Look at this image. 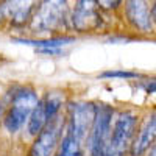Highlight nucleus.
I'll return each mask as SVG.
<instances>
[{"mask_svg":"<svg viewBox=\"0 0 156 156\" xmlns=\"http://www.w3.org/2000/svg\"><path fill=\"white\" fill-rule=\"evenodd\" d=\"M95 112L97 106L94 103H84V101L69 103V122L66 129L72 131L78 139L84 142V139L90 133V128H92Z\"/></svg>","mask_w":156,"mask_h":156,"instance_id":"obj_6","label":"nucleus"},{"mask_svg":"<svg viewBox=\"0 0 156 156\" xmlns=\"http://www.w3.org/2000/svg\"><path fill=\"white\" fill-rule=\"evenodd\" d=\"M147 94H156V78L154 80H145L139 84Z\"/></svg>","mask_w":156,"mask_h":156,"instance_id":"obj_17","label":"nucleus"},{"mask_svg":"<svg viewBox=\"0 0 156 156\" xmlns=\"http://www.w3.org/2000/svg\"><path fill=\"white\" fill-rule=\"evenodd\" d=\"M137 117L133 112H122L115 119L109 140L105 148V156H125L126 150L133 144Z\"/></svg>","mask_w":156,"mask_h":156,"instance_id":"obj_3","label":"nucleus"},{"mask_svg":"<svg viewBox=\"0 0 156 156\" xmlns=\"http://www.w3.org/2000/svg\"><path fill=\"white\" fill-rule=\"evenodd\" d=\"M151 12H153V20L156 23V0L153 2V6H151Z\"/></svg>","mask_w":156,"mask_h":156,"instance_id":"obj_18","label":"nucleus"},{"mask_svg":"<svg viewBox=\"0 0 156 156\" xmlns=\"http://www.w3.org/2000/svg\"><path fill=\"white\" fill-rule=\"evenodd\" d=\"M156 142V111L147 119V122L142 125L139 134L134 137L131 147H129V154L131 156H142L153 144Z\"/></svg>","mask_w":156,"mask_h":156,"instance_id":"obj_10","label":"nucleus"},{"mask_svg":"<svg viewBox=\"0 0 156 156\" xmlns=\"http://www.w3.org/2000/svg\"><path fill=\"white\" fill-rule=\"evenodd\" d=\"M37 95L31 87H16L11 95V106L5 115V128L9 133H16L30 119L34 106L37 105Z\"/></svg>","mask_w":156,"mask_h":156,"instance_id":"obj_2","label":"nucleus"},{"mask_svg":"<svg viewBox=\"0 0 156 156\" xmlns=\"http://www.w3.org/2000/svg\"><path fill=\"white\" fill-rule=\"evenodd\" d=\"M81 147L83 140H80L72 131L66 129V134L61 140L59 151L56 156H81Z\"/></svg>","mask_w":156,"mask_h":156,"instance_id":"obj_12","label":"nucleus"},{"mask_svg":"<svg viewBox=\"0 0 156 156\" xmlns=\"http://www.w3.org/2000/svg\"><path fill=\"white\" fill-rule=\"evenodd\" d=\"M101 78H125V80H131V78H139V73L129 72V70H108L100 73Z\"/></svg>","mask_w":156,"mask_h":156,"instance_id":"obj_15","label":"nucleus"},{"mask_svg":"<svg viewBox=\"0 0 156 156\" xmlns=\"http://www.w3.org/2000/svg\"><path fill=\"white\" fill-rule=\"evenodd\" d=\"M2 117H3V105H2V101H0V120H2Z\"/></svg>","mask_w":156,"mask_h":156,"instance_id":"obj_20","label":"nucleus"},{"mask_svg":"<svg viewBox=\"0 0 156 156\" xmlns=\"http://www.w3.org/2000/svg\"><path fill=\"white\" fill-rule=\"evenodd\" d=\"M114 109L108 105H98L95 119L89 133V151L90 156H105V148L111 136V120Z\"/></svg>","mask_w":156,"mask_h":156,"instance_id":"obj_4","label":"nucleus"},{"mask_svg":"<svg viewBox=\"0 0 156 156\" xmlns=\"http://www.w3.org/2000/svg\"><path fill=\"white\" fill-rule=\"evenodd\" d=\"M95 0H75V8L72 12V25L78 31H89L98 27L100 14Z\"/></svg>","mask_w":156,"mask_h":156,"instance_id":"obj_8","label":"nucleus"},{"mask_svg":"<svg viewBox=\"0 0 156 156\" xmlns=\"http://www.w3.org/2000/svg\"><path fill=\"white\" fill-rule=\"evenodd\" d=\"M14 42L33 45L36 48H59L73 42V37H55V39H42V41H31V39H14Z\"/></svg>","mask_w":156,"mask_h":156,"instance_id":"obj_13","label":"nucleus"},{"mask_svg":"<svg viewBox=\"0 0 156 156\" xmlns=\"http://www.w3.org/2000/svg\"><path fill=\"white\" fill-rule=\"evenodd\" d=\"M95 2L101 9H114L120 5L122 0H95Z\"/></svg>","mask_w":156,"mask_h":156,"instance_id":"obj_16","label":"nucleus"},{"mask_svg":"<svg viewBox=\"0 0 156 156\" xmlns=\"http://www.w3.org/2000/svg\"><path fill=\"white\" fill-rule=\"evenodd\" d=\"M125 12L129 23L134 28L150 33L153 30V12L148 6L147 0H126L125 2Z\"/></svg>","mask_w":156,"mask_h":156,"instance_id":"obj_9","label":"nucleus"},{"mask_svg":"<svg viewBox=\"0 0 156 156\" xmlns=\"http://www.w3.org/2000/svg\"><path fill=\"white\" fill-rule=\"evenodd\" d=\"M48 119H50V117L47 114L45 101L44 100H39L37 105L33 109V112L30 114V119H28V133L31 136H37L39 133L42 131V128L47 125Z\"/></svg>","mask_w":156,"mask_h":156,"instance_id":"obj_11","label":"nucleus"},{"mask_svg":"<svg viewBox=\"0 0 156 156\" xmlns=\"http://www.w3.org/2000/svg\"><path fill=\"white\" fill-rule=\"evenodd\" d=\"M62 128L64 117H61L59 112L50 117L42 131L36 136V140L30 150V156H53L62 136Z\"/></svg>","mask_w":156,"mask_h":156,"instance_id":"obj_5","label":"nucleus"},{"mask_svg":"<svg viewBox=\"0 0 156 156\" xmlns=\"http://www.w3.org/2000/svg\"><path fill=\"white\" fill-rule=\"evenodd\" d=\"M67 0H42L30 20L33 33H53L67 23Z\"/></svg>","mask_w":156,"mask_h":156,"instance_id":"obj_1","label":"nucleus"},{"mask_svg":"<svg viewBox=\"0 0 156 156\" xmlns=\"http://www.w3.org/2000/svg\"><path fill=\"white\" fill-rule=\"evenodd\" d=\"M44 101H45L48 117H53L55 114H58L59 108L62 106V95L58 94V92H48L47 97L44 98Z\"/></svg>","mask_w":156,"mask_h":156,"instance_id":"obj_14","label":"nucleus"},{"mask_svg":"<svg viewBox=\"0 0 156 156\" xmlns=\"http://www.w3.org/2000/svg\"><path fill=\"white\" fill-rule=\"evenodd\" d=\"M150 156H156V142L153 144V148H151V151H150Z\"/></svg>","mask_w":156,"mask_h":156,"instance_id":"obj_19","label":"nucleus"},{"mask_svg":"<svg viewBox=\"0 0 156 156\" xmlns=\"http://www.w3.org/2000/svg\"><path fill=\"white\" fill-rule=\"evenodd\" d=\"M39 0H2L0 2V23L9 22L11 25H23L31 20L34 8Z\"/></svg>","mask_w":156,"mask_h":156,"instance_id":"obj_7","label":"nucleus"}]
</instances>
